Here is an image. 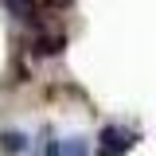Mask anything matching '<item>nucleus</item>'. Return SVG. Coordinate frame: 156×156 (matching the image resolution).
<instances>
[{"instance_id":"obj_1","label":"nucleus","mask_w":156,"mask_h":156,"mask_svg":"<svg viewBox=\"0 0 156 156\" xmlns=\"http://www.w3.org/2000/svg\"><path fill=\"white\" fill-rule=\"evenodd\" d=\"M129 144H133V133L121 129V125H109V129L101 133V156H121Z\"/></svg>"},{"instance_id":"obj_2","label":"nucleus","mask_w":156,"mask_h":156,"mask_svg":"<svg viewBox=\"0 0 156 156\" xmlns=\"http://www.w3.org/2000/svg\"><path fill=\"white\" fill-rule=\"evenodd\" d=\"M47 156H86V144H82L78 136H70V140H55V144L47 148Z\"/></svg>"}]
</instances>
